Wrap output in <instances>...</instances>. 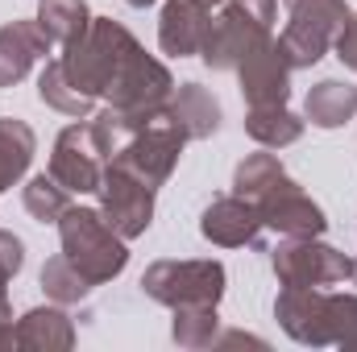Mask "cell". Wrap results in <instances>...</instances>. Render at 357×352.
Wrapping results in <instances>:
<instances>
[{
    "mask_svg": "<svg viewBox=\"0 0 357 352\" xmlns=\"http://www.w3.org/2000/svg\"><path fill=\"white\" fill-rule=\"evenodd\" d=\"M274 315L282 323V332L299 344H312V349H324L333 344V332H328V294L320 286H282L278 303H274Z\"/></svg>",
    "mask_w": 357,
    "mask_h": 352,
    "instance_id": "cell-12",
    "label": "cell"
},
{
    "mask_svg": "<svg viewBox=\"0 0 357 352\" xmlns=\"http://www.w3.org/2000/svg\"><path fill=\"white\" fill-rule=\"evenodd\" d=\"M38 25L46 29L50 42L71 46V42H79V38L88 33L91 13H88L84 0H42V4H38Z\"/></svg>",
    "mask_w": 357,
    "mask_h": 352,
    "instance_id": "cell-22",
    "label": "cell"
},
{
    "mask_svg": "<svg viewBox=\"0 0 357 352\" xmlns=\"http://www.w3.org/2000/svg\"><path fill=\"white\" fill-rule=\"evenodd\" d=\"M13 307H8V298H4V290H0V352L13 349Z\"/></svg>",
    "mask_w": 357,
    "mask_h": 352,
    "instance_id": "cell-31",
    "label": "cell"
},
{
    "mask_svg": "<svg viewBox=\"0 0 357 352\" xmlns=\"http://www.w3.org/2000/svg\"><path fill=\"white\" fill-rule=\"evenodd\" d=\"M345 21H349L345 0H299V4H291V21L278 33V46H282L291 71L316 67L328 54V46L337 42Z\"/></svg>",
    "mask_w": 357,
    "mask_h": 352,
    "instance_id": "cell-4",
    "label": "cell"
},
{
    "mask_svg": "<svg viewBox=\"0 0 357 352\" xmlns=\"http://www.w3.org/2000/svg\"><path fill=\"white\" fill-rule=\"evenodd\" d=\"M38 95H42V104H50V108H59V112H67V116H88L91 112V99L84 91L71 88V79L63 75V63L54 58V63H46V71L38 75Z\"/></svg>",
    "mask_w": 357,
    "mask_h": 352,
    "instance_id": "cell-25",
    "label": "cell"
},
{
    "mask_svg": "<svg viewBox=\"0 0 357 352\" xmlns=\"http://www.w3.org/2000/svg\"><path fill=\"white\" fill-rule=\"evenodd\" d=\"M33 150H38L33 129L17 116H4L0 120V191H8L13 182L25 178L29 162H33Z\"/></svg>",
    "mask_w": 357,
    "mask_h": 352,
    "instance_id": "cell-20",
    "label": "cell"
},
{
    "mask_svg": "<svg viewBox=\"0 0 357 352\" xmlns=\"http://www.w3.org/2000/svg\"><path fill=\"white\" fill-rule=\"evenodd\" d=\"M42 290H46V298H50V303L71 307V303H84V298H88L91 282L71 262H67V257H50V262L42 265Z\"/></svg>",
    "mask_w": 357,
    "mask_h": 352,
    "instance_id": "cell-26",
    "label": "cell"
},
{
    "mask_svg": "<svg viewBox=\"0 0 357 352\" xmlns=\"http://www.w3.org/2000/svg\"><path fill=\"white\" fill-rule=\"evenodd\" d=\"M354 282H357V262H354Z\"/></svg>",
    "mask_w": 357,
    "mask_h": 352,
    "instance_id": "cell-34",
    "label": "cell"
},
{
    "mask_svg": "<svg viewBox=\"0 0 357 352\" xmlns=\"http://www.w3.org/2000/svg\"><path fill=\"white\" fill-rule=\"evenodd\" d=\"M67 207H71V191L54 175H33L25 182V211L38 224H59Z\"/></svg>",
    "mask_w": 357,
    "mask_h": 352,
    "instance_id": "cell-24",
    "label": "cell"
},
{
    "mask_svg": "<svg viewBox=\"0 0 357 352\" xmlns=\"http://www.w3.org/2000/svg\"><path fill=\"white\" fill-rule=\"evenodd\" d=\"M171 336H175L178 349H212L216 336H220V319H216V307H178L175 323H171Z\"/></svg>",
    "mask_w": 357,
    "mask_h": 352,
    "instance_id": "cell-23",
    "label": "cell"
},
{
    "mask_svg": "<svg viewBox=\"0 0 357 352\" xmlns=\"http://www.w3.org/2000/svg\"><path fill=\"white\" fill-rule=\"evenodd\" d=\"M142 290L162 307H216L225 298L220 262H154L142 273Z\"/></svg>",
    "mask_w": 357,
    "mask_h": 352,
    "instance_id": "cell-5",
    "label": "cell"
},
{
    "mask_svg": "<svg viewBox=\"0 0 357 352\" xmlns=\"http://www.w3.org/2000/svg\"><path fill=\"white\" fill-rule=\"evenodd\" d=\"M100 216L125 237H142L150 224H154V186H146L142 178H133L121 166H104V178H100Z\"/></svg>",
    "mask_w": 357,
    "mask_h": 352,
    "instance_id": "cell-10",
    "label": "cell"
},
{
    "mask_svg": "<svg viewBox=\"0 0 357 352\" xmlns=\"http://www.w3.org/2000/svg\"><path fill=\"white\" fill-rule=\"evenodd\" d=\"M212 349H266V340L245 336V332H225V336H216V344H212Z\"/></svg>",
    "mask_w": 357,
    "mask_h": 352,
    "instance_id": "cell-30",
    "label": "cell"
},
{
    "mask_svg": "<svg viewBox=\"0 0 357 352\" xmlns=\"http://www.w3.org/2000/svg\"><path fill=\"white\" fill-rule=\"evenodd\" d=\"M282 4H287V8H291V4H299V0H282Z\"/></svg>",
    "mask_w": 357,
    "mask_h": 352,
    "instance_id": "cell-33",
    "label": "cell"
},
{
    "mask_svg": "<svg viewBox=\"0 0 357 352\" xmlns=\"http://www.w3.org/2000/svg\"><path fill=\"white\" fill-rule=\"evenodd\" d=\"M13 344L25 352H67L75 349V323L63 311V303L54 307H33L17 319L13 328Z\"/></svg>",
    "mask_w": 357,
    "mask_h": 352,
    "instance_id": "cell-17",
    "label": "cell"
},
{
    "mask_svg": "<svg viewBox=\"0 0 357 352\" xmlns=\"http://www.w3.org/2000/svg\"><path fill=\"white\" fill-rule=\"evenodd\" d=\"M167 108H171V116L178 120V129L187 133V141H204V137H212L220 129V104H216L212 91L199 88V83L175 88Z\"/></svg>",
    "mask_w": 357,
    "mask_h": 352,
    "instance_id": "cell-18",
    "label": "cell"
},
{
    "mask_svg": "<svg viewBox=\"0 0 357 352\" xmlns=\"http://www.w3.org/2000/svg\"><path fill=\"white\" fill-rule=\"evenodd\" d=\"M274 17H278V0H225L220 17H212V29L204 38L199 58L212 71H237V63L274 38Z\"/></svg>",
    "mask_w": 357,
    "mask_h": 352,
    "instance_id": "cell-3",
    "label": "cell"
},
{
    "mask_svg": "<svg viewBox=\"0 0 357 352\" xmlns=\"http://www.w3.org/2000/svg\"><path fill=\"white\" fill-rule=\"evenodd\" d=\"M262 228H274L278 237H320L328 228L324 207L295 182L291 175H282L278 182H270L266 191L254 199Z\"/></svg>",
    "mask_w": 357,
    "mask_h": 352,
    "instance_id": "cell-9",
    "label": "cell"
},
{
    "mask_svg": "<svg viewBox=\"0 0 357 352\" xmlns=\"http://www.w3.org/2000/svg\"><path fill=\"white\" fill-rule=\"evenodd\" d=\"M133 50H137V38H133L121 21H112V17H91L88 33H84L79 42L63 46V58H59V63H63V75L71 79V88L84 91L88 99H96V95H104V91L112 88L121 63H125Z\"/></svg>",
    "mask_w": 357,
    "mask_h": 352,
    "instance_id": "cell-1",
    "label": "cell"
},
{
    "mask_svg": "<svg viewBox=\"0 0 357 352\" xmlns=\"http://www.w3.org/2000/svg\"><path fill=\"white\" fill-rule=\"evenodd\" d=\"M183 145H187V133L178 129V120L171 116V108H167L154 125H146L142 133H133V137L112 154L108 166H121V170H129L133 178H142L146 186L158 191V186L171 178V170L178 166Z\"/></svg>",
    "mask_w": 357,
    "mask_h": 352,
    "instance_id": "cell-6",
    "label": "cell"
},
{
    "mask_svg": "<svg viewBox=\"0 0 357 352\" xmlns=\"http://www.w3.org/2000/svg\"><path fill=\"white\" fill-rule=\"evenodd\" d=\"M50 46L54 42L46 38V29L38 25V17L33 21H8V25H0V88L21 83L33 71V63H42L50 54Z\"/></svg>",
    "mask_w": 357,
    "mask_h": 352,
    "instance_id": "cell-16",
    "label": "cell"
},
{
    "mask_svg": "<svg viewBox=\"0 0 357 352\" xmlns=\"http://www.w3.org/2000/svg\"><path fill=\"white\" fill-rule=\"evenodd\" d=\"M212 4L204 0H167L162 4V17H158V46L175 58L187 54H199L204 50V38L212 29Z\"/></svg>",
    "mask_w": 357,
    "mask_h": 352,
    "instance_id": "cell-15",
    "label": "cell"
},
{
    "mask_svg": "<svg viewBox=\"0 0 357 352\" xmlns=\"http://www.w3.org/2000/svg\"><path fill=\"white\" fill-rule=\"evenodd\" d=\"M59 237H63V257L75 265L91 286L112 282L125 265H129V249L125 237L96 211V207H67L59 220Z\"/></svg>",
    "mask_w": 357,
    "mask_h": 352,
    "instance_id": "cell-2",
    "label": "cell"
},
{
    "mask_svg": "<svg viewBox=\"0 0 357 352\" xmlns=\"http://www.w3.org/2000/svg\"><path fill=\"white\" fill-rule=\"evenodd\" d=\"M337 58L349 67V71H357V13H349V21L341 25V33H337Z\"/></svg>",
    "mask_w": 357,
    "mask_h": 352,
    "instance_id": "cell-29",
    "label": "cell"
},
{
    "mask_svg": "<svg viewBox=\"0 0 357 352\" xmlns=\"http://www.w3.org/2000/svg\"><path fill=\"white\" fill-rule=\"evenodd\" d=\"M245 133L266 150H282V145H295L303 137V120L295 112H287V104H266V108H250Z\"/></svg>",
    "mask_w": 357,
    "mask_h": 352,
    "instance_id": "cell-21",
    "label": "cell"
},
{
    "mask_svg": "<svg viewBox=\"0 0 357 352\" xmlns=\"http://www.w3.org/2000/svg\"><path fill=\"white\" fill-rule=\"evenodd\" d=\"M21 265H25V245H21L13 232L0 228V290L8 286V278H13Z\"/></svg>",
    "mask_w": 357,
    "mask_h": 352,
    "instance_id": "cell-28",
    "label": "cell"
},
{
    "mask_svg": "<svg viewBox=\"0 0 357 352\" xmlns=\"http://www.w3.org/2000/svg\"><path fill=\"white\" fill-rule=\"evenodd\" d=\"M125 4H133V8H150L154 0H125Z\"/></svg>",
    "mask_w": 357,
    "mask_h": 352,
    "instance_id": "cell-32",
    "label": "cell"
},
{
    "mask_svg": "<svg viewBox=\"0 0 357 352\" xmlns=\"http://www.w3.org/2000/svg\"><path fill=\"white\" fill-rule=\"evenodd\" d=\"M204 4H220V0H204Z\"/></svg>",
    "mask_w": 357,
    "mask_h": 352,
    "instance_id": "cell-35",
    "label": "cell"
},
{
    "mask_svg": "<svg viewBox=\"0 0 357 352\" xmlns=\"http://www.w3.org/2000/svg\"><path fill=\"white\" fill-rule=\"evenodd\" d=\"M328 332L337 349L357 352V294H328Z\"/></svg>",
    "mask_w": 357,
    "mask_h": 352,
    "instance_id": "cell-27",
    "label": "cell"
},
{
    "mask_svg": "<svg viewBox=\"0 0 357 352\" xmlns=\"http://www.w3.org/2000/svg\"><path fill=\"white\" fill-rule=\"evenodd\" d=\"M108 158L100 154L96 145V133L88 125H67L54 141V154H50V175L59 178L71 195H91L100 191V178H104Z\"/></svg>",
    "mask_w": 357,
    "mask_h": 352,
    "instance_id": "cell-11",
    "label": "cell"
},
{
    "mask_svg": "<svg viewBox=\"0 0 357 352\" xmlns=\"http://www.w3.org/2000/svg\"><path fill=\"white\" fill-rule=\"evenodd\" d=\"M307 120L316 129H341L349 125L357 112V83H341V79H320L307 91Z\"/></svg>",
    "mask_w": 357,
    "mask_h": 352,
    "instance_id": "cell-19",
    "label": "cell"
},
{
    "mask_svg": "<svg viewBox=\"0 0 357 352\" xmlns=\"http://www.w3.org/2000/svg\"><path fill=\"white\" fill-rule=\"evenodd\" d=\"M237 75H241V95L250 99V108L287 104V91H291V63H287L278 38H266L262 46H254V50L237 63Z\"/></svg>",
    "mask_w": 357,
    "mask_h": 352,
    "instance_id": "cell-13",
    "label": "cell"
},
{
    "mask_svg": "<svg viewBox=\"0 0 357 352\" xmlns=\"http://www.w3.org/2000/svg\"><path fill=\"white\" fill-rule=\"evenodd\" d=\"M199 232L220 245V249H241V245H254L258 232H262V216L250 199L241 195H225V199H212L199 216Z\"/></svg>",
    "mask_w": 357,
    "mask_h": 352,
    "instance_id": "cell-14",
    "label": "cell"
},
{
    "mask_svg": "<svg viewBox=\"0 0 357 352\" xmlns=\"http://www.w3.org/2000/svg\"><path fill=\"white\" fill-rule=\"evenodd\" d=\"M171 95H175L171 71H167L158 58H150L142 46L121 63L112 88L104 91V99H108L112 108H125V112H158V108L171 104Z\"/></svg>",
    "mask_w": 357,
    "mask_h": 352,
    "instance_id": "cell-8",
    "label": "cell"
},
{
    "mask_svg": "<svg viewBox=\"0 0 357 352\" xmlns=\"http://www.w3.org/2000/svg\"><path fill=\"white\" fill-rule=\"evenodd\" d=\"M270 265L282 286H337L354 278V262L320 237H287L270 253Z\"/></svg>",
    "mask_w": 357,
    "mask_h": 352,
    "instance_id": "cell-7",
    "label": "cell"
}]
</instances>
